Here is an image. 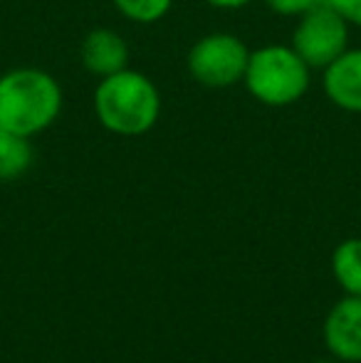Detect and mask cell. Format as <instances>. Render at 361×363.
Returning <instances> with one entry per match:
<instances>
[{
	"mask_svg": "<svg viewBox=\"0 0 361 363\" xmlns=\"http://www.w3.org/2000/svg\"><path fill=\"white\" fill-rule=\"evenodd\" d=\"M94 116L109 134L144 136L161 119V91L149 74L124 67L101 77L91 96Z\"/></svg>",
	"mask_w": 361,
	"mask_h": 363,
	"instance_id": "cell-1",
	"label": "cell"
},
{
	"mask_svg": "<svg viewBox=\"0 0 361 363\" xmlns=\"http://www.w3.org/2000/svg\"><path fill=\"white\" fill-rule=\"evenodd\" d=\"M60 82L40 67H15L0 74V126L35 139L62 114Z\"/></svg>",
	"mask_w": 361,
	"mask_h": 363,
	"instance_id": "cell-2",
	"label": "cell"
},
{
	"mask_svg": "<svg viewBox=\"0 0 361 363\" xmlns=\"http://www.w3.org/2000/svg\"><path fill=\"white\" fill-rule=\"evenodd\" d=\"M248 94L265 106H292L307 94L312 67L299 57L292 45H262L250 50L243 77Z\"/></svg>",
	"mask_w": 361,
	"mask_h": 363,
	"instance_id": "cell-3",
	"label": "cell"
},
{
	"mask_svg": "<svg viewBox=\"0 0 361 363\" xmlns=\"http://www.w3.org/2000/svg\"><path fill=\"white\" fill-rule=\"evenodd\" d=\"M250 60L245 40L233 33L203 35L188 50V74L208 89H231L240 84Z\"/></svg>",
	"mask_w": 361,
	"mask_h": 363,
	"instance_id": "cell-4",
	"label": "cell"
},
{
	"mask_svg": "<svg viewBox=\"0 0 361 363\" xmlns=\"http://www.w3.org/2000/svg\"><path fill=\"white\" fill-rule=\"evenodd\" d=\"M289 45L312 69H324L349 48V23L324 0L299 15Z\"/></svg>",
	"mask_w": 361,
	"mask_h": 363,
	"instance_id": "cell-5",
	"label": "cell"
},
{
	"mask_svg": "<svg viewBox=\"0 0 361 363\" xmlns=\"http://www.w3.org/2000/svg\"><path fill=\"white\" fill-rule=\"evenodd\" d=\"M324 346L339 363H361V296L344 294L324 319Z\"/></svg>",
	"mask_w": 361,
	"mask_h": 363,
	"instance_id": "cell-6",
	"label": "cell"
},
{
	"mask_svg": "<svg viewBox=\"0 0 361 363\" xmlns=\"http://www.w3.org/2000/svg\"><path fill=\"white\" fill-rule=\"evenodd\" d=\"M322 86L337 109L361 114V48H347L322 69Z\"/></svg>",
	"mask_w": 361,
	"mask_h": 363,
	"instance_id": "cell-7",
	"label": "cell"
},
{
	"mask_svg": "<svg viewBox=\"0 0 361 363\" xmlns=\"http://www.w3.org/2000/svg\"><path fill=\"white\" fill-rule=\"evenodd\" d=\"M129 45L116 30L111 28H94L84 35L79 45V60L82 67L94 77H109L119 69L129 67Z\"/></svg>",
	"mask_w": 361,
	"mask_h": 363,
	"instance_id": "cell-8",
	"label": "cell"
},
{
	"mask_svg": "<svg viewBox=\"0 0 361 363\" xmlns=\"http://www.w3.org/2000/svg\"><path fill=\"white\" fill-rule=\"evenodd\" d=\"M35 161L33 139L13 134L0 126V183L23 178Z\"/></svg>",
	"mask_w": 361,
	"mask_h": 363,
	"instance_id": "cell-9",
	"label": "cell"
},
{
	"mask_svg": "<svg viewBox=\"0 0 361 363\" xmlns=\"http://www.w3.org/2000/svg\"><path fill=\"white\" fill-rule=\"evenodd\" d=\"M332 274L344 294L361 296V238H349L334 247Z\"/></svg>",
	"mask_w": 361,
	"mask_h": 363,
	"instance_id": "cell-10",
	"label": "cell"
},
{
	"mask_svg": "<svg viewBox=\"0 0 361 363\" xmlns=\"http://www.w3.org/2000/svg\"><path fill=\"white\" fill-rule=\"evenodd\" d=\"M121 18L139 25H154L169 15L174 0H111Z\"/></svg>",
	"mask_w": 361,
	"mask_h": 363,
	"instance_id": "cell-11",
	"label": "cell"
},
{
	"mask_svg": "<svg viewBox=\"0 0 361 363\" xmlns=\"http://www.w3.org/2000/svg\"><path fill=\"white\" fill-rule=\"evenodd\" d=\"M274 15H282V18H299L307 10H312L314 5L324 3V0H262Z\"/></svg>",
	"mask_w": 361,
	"mask_h": 363,
	"instance_id": "cell-12",
	"label": "cell"
},
{
	"mask_svg": "<svg viewBox=\"0 0 361 363\" xmlns=\"http://www.w3.org/2000/svg\"><path fill=\"white\" fill-rule=\"evenodd\" d=\"M349 25L361 28V0H327Z\"/></svg>",
	"mask_w": 361,
	"mask_h": 363,
	"instance_id": "cell-13",
	"label": "cell"
},
{
	"mask_svg": "<svg viewBox=\"0 0 361 363\" xmlns=\"http://www.w3.org/2000/svg\"><path fill=\"white\" fill-rule=\"evenodd\" d=\"M211 8H218V10H240L245 5L255 3V0H206Z\"/></svg>",
	"mask_w": 361,
	"mask_h": 363,
	"instance_id": "cell-14",
	"label": "cell"
},
{
	"mask_svg": "<svg viewBox=\"0 0 361 363\" xmlns=\"http://www.w3.org/2000/svg\"><path fill=\"white\" fill-rule=\"evenodd\" d=\"M314 363H339L337 359H324V361H314Z\"/></svg>",
	"mask_w": 361,
	"mask_h": 363,
	"instance_id": "cell-15",
	"label": "cell"
}]
</instances>
